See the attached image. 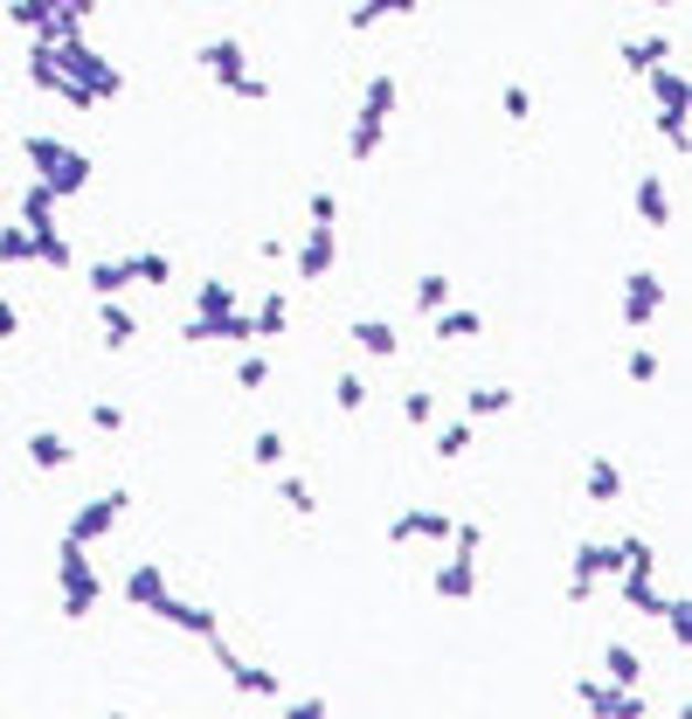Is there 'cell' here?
Returning a JSON list of instances; mask_svg holds the SVG:
<instances>
[{
	"label": "cell",
	"instance_id": "1",
	"mask_svg": "<svg viewBox=\"0 0 692 719\" xmlns=\"http://www.w3.org/2000/svg\"><path fill=\"white\" fill-rule=\"evenodd\" d=\"M29 84L49 90V97H63L70 111H97V105H111V97L125 90V69L105 56V49H91V42H63V49H42L29 42Z\"/></svg>",
	"mask_w": 692,
	"mask_h": 719
},
{
	"label": "cell",
	"instance_id": "2",
	"mask_svg": "<svg viewBox=\"0 0 692 719\" xmlns=\"http://www.w3.org/2000/svg\"><path fill=\"white\" fill-rule=\"evenodd\" d=\"M21 160L35 167V187H49L56 201H70V194H84L91 187V152L84 146H70V139H56V132H21Z\"/></svg>",
	"mask_w": 692,
	"mask_h": 719
},
{
	"label": "cell",
	"instance_id": "3",
	"mask_svg": "<svg viewBox=\"0 0 692 719\" xmlns=\"http://www.w3.org/2000/svg\"><path fill=\"white\" fill-rule=\"evenodd\" d=\"M395 105H402V76H395V69H374L368 90H361V111H353V125H347V160H353V167H368L374 152L388 146Z\"/></svg>",
	"mask_w": 692,
	"mask_h": 719
},
{
	"label": "cell",
	"instance_id": "4",
	"mask_svg": "<svg viewBox=\"0 0 692 719\" xmlns=\"http://www.w3.org/2000/svg\"><path fill=\"white\" fill-rule=\"evenodd\" d=\"M201 69H209V84H222L228 97H243V105H264V97H270V84L249 69V49L236 35H209V42H201Z\"/></svg>",
	"mask_w": 692,
	"mask_h": 719
},
{
	"label": "cell",
	"instance_id": "5",
	"mask_svg": "<svg viewBox=\"0 0 692 719\" xmlns=\"http://www.w3.org/2000/svg\"><path fill=\"white\" fill-rule=\"evenodd\" d=\"M56 588H63V615L70 623H84V615H97V602H105V575H97V560L84 547H56Z\"/></svg>",
	"mask_w": 692,
	"mask_h": 719
},
{
	"label": "cell",
	"instance_id": "6",
	"mask_svg": "<svg viewBox=\"0 0 692 719\" xmlns=\"http://www.w3.org/2000/svg\"><path fill=\"white\" fill-rule=\"evenodd\" d=\"M624 568H630L624 539H582V547L568 554V602H588L603 581H617Z\"/></svg>",
	"mask_w": 692,
	"mask_h": 719
},
{
	"label": "cell",
	"instance_id": "7",
	"mask_svg": "<svg viewBox=\"0 0 692 719\" xmlns=\"http://www.w3.org/2000/svg\"><path fill=\"white\" fill-rule=\"evenodd\" d=\"M125 512H132V492H125V484H111V492H97V498H84V505H76L70 512V526H63V539H70V547H97V539H111L118 533V519H125Z\"/></svg>",
	"mask_w": 692,
	"mask_h": 719
},
{
	"label": "cell",
	"instance_id": "8",
	"mask_svg": "<svg viewBox=\"0 0 692 719\" xmlns=\"http://www.w3.org/2000/svg\"><path fill=\"white\" fill-rule=\"evenodd\" d=\"M209 651H215V664H222V678L236 685L243 699H285V678H277L270 664H256V657H243L236 644H228V636H215Z\"/></svg>",
	"mask_w": 692,
	"mask_h": 719
},
{
	"label": "cell",
	"instance_id": "9",
	"mask_svg": "<svg viewBox=\"0 0 692 719\" xmlns=\"http://www.w3.org/2000/svg\"><path fill=\"white\" fill-rule=\"evenodd\" d=\"M152 615H160L167 630H181V636H201V644H215V636H222V609L181 595V588H167V595L152 602Z\"/></svg>",
	"mask_w": 692,
	"mask_h": 719
},
{
	"label": "cell",
	"instance_id": "10",
	"mask_svg": "<svg viewBox=\"0 0 692 719\" xmlns=\"http://www.w3.org/2000/svg\"><path fill=\"white\" fill-rule=\"evenodd\" d=\"M568 691L588 706V719H651L645 691H617V685H603V678H568Z\"/></svg>",
	"mask_w": 692,
	"mask_h": 719
},
{
	"label": "cell",
	"instance_id": "11",
	"mask_svg": "<svg viewBox=\"0 0 692 719\" xmlns=\"http://www.w3.org/2000/svg\"><path fill=\"white\" fill-rule=\"evenodd\" d=\"M664 298H672L664 270H630V277H624V332H645V325L664 312Z\"/></svg>",
	"mask_w": 692,
	"mask_h": 719
},
{
	"label": "cell",
	"instance_id": "12",
	"mask_svg": "<svg viewBox=\"0 0 692 719\" xmlns=\"http://www.w3.org/2000/svg\"><path fill=\"white\" fill-rule=\"evenodd\" d=\"M181 340H188V346H236V353H249V346H256L249 304H236V312H222V319H188Z\"/></svg>",
	"mask_w": 692,
	"mask_h": 719
},
{
	"label": "cell",
	"instance_id": "13",
	"mask_svg": "<svg viewBox=\"0 0 692 719\" xmlns=\"http://www.w3.org/2000/svg\"><path fill=\"white\" fill-rule=\"evenodd\" d=\"M450 533H457V512H444V505H402L388 519L395 547H408V539H450Z\"/></svg>",
	"mask_w": 692,
	"mask_h": 719
},
{
	"label": "cell",
	"instance_id": "14",
	"mask_svg": "<svg viewBox=\"0 0 692 719\" xmlns=\"http://www.w3.org/2000/svg\"><path fill=\"white\" fill-rule=\"evenodd\" d=\"M91 29V0H49V14H42V49H63V42H84Z\"/></svg>",
	"mask_w": 692,
	"mask_h": 719
},
{
	"label": "cell",
	"instance_id": "15",
	"mask_svg": "<svg viewBox=\"0 0 692 719\" xmlns=\"http://www.w3.org/2000/svg\"><path fill=\"white\" fill-rule=\"evenodd\" d=\"M332 264H340V228H305L298 249H291V270L298 277H332Z\"/></svg>",
	"mask_w": 692,
	"mask_h": 719
},
{
	"label": "cell",
	"instance_id": "16",
	"mask_svg": "<svg viewBox=\"0 0 692 719\" xmlns=\"http://www.w3.org/2000/svg\"><path fill=\"white\" fill-rule=\"evenodd\" d=\"M56 215H63V201L49 194V187H35V180H29V187L14 194V222L29 228V236H56V228H63Z\"/></svg>",
	"mask_w": 692,
	"mask_h": 719
},
{
	"label": "cell",
	"instance_id": "17",
	"mask_svg": "<svg viewBox=\"0 0 692 719\" xmlns=\"http://www.w3.org/2000/svg\"><path fill=\"white\" fill-rule=\"evenodd\" d=\"M429 588H437L444 602H471V595H478V554H450V560H437Z\"/></svg>",
	"mask_w": 692,
	"mask_h": 719
},
{
	"label": "cell",
	"instance_id": "18",
	"mask_svg": "<svg viewBox=\"0 0 692 719\" xmlns=\"http://www.w3.org/2000/svg\"><path fill=\"white\" fill-rule=\"evenodd\" d=\"M645 84H651V105H658V111H672V118H685V111H692V84H685V63H658V69L645 76Z\"/></svg>",
	"mask_w": 692,
	"mask_h": 719
},
{
	"label": "cell",
	"instance_id": "19",
	"mask_svg": "<svg viewBox=\"0 0 692 719\" xmlns=\"http://www.w3.org/2000/svg\"><path fill=\"white\" fill-rule=\"evenodd\" d=\"M249 332H256V340H285V332H291V291L285 285H270L264 298L249 304Z\"/></svg>",
	"mask_w": 692,
	"mask_h": 719
},
{
	"label": "cell",
	"instance_id": "20",
	"mask_svg": "<svg viewBox=\"0 0 692 719\" xmlns=\"http://www.w3.org/2000/svg\"><path fill=\"white\" fill-rule=\"evenodd\" d=\"M84 285H91L97 304H125V291H132V256H105V264H91Z\"/></svg>",
	"mask_w": 692,
	"mask_h": 719
},
{
	"label": "cell",
	"instance_id": "21",
	"mask_svg": "<svg viewBox=\"0 0 692 719\" xmlns=\"http://www.w3.org/2000/svg\"><path fill=\"white\" fill-rule=\"evenodd\" d=\"M167 568H160V560H139V568H125V609H146L152 615V602H160L167 595Z\"/></svg>",
	"mask_w": 692,
	"mask_h": 719
},
{
	"label": "cell",
	"instance_id": "22",
	"mask_svg": "<svg viewBox=\"0 0 692 719\" xmlns=\"http://www.w3.org/2000/svg\"><path fill=\"white\" fill-rule=\"evenodd\" d=\"M347 340L361 346L368 360H402V332H395L388 319H353V325H347Z\"/></svg>",
	"mask_w": 692,
	"mask_h": 719
},
{
	"label": "cell",
	"instance_id": "23",
	"mask_svg": "<svg viewBox=\"0 0 692 719\" xmlns=\"http://www.w3.org/2000/svg\"><path fill=\"white\" fill-rule=\"evenodd\" d=\"M596 678L617 685V691H637V685H645V657H637L624 636H617V644H603V672H596Z\"/></svg>",
	"mask_w": 692,
	"mask_h": 719
},
{
	"label": "cell",
	"instance_id": "24",
	"mask_svg": "<svg viewBox=\"0 0 692 719\" xmlns=\"http://www.w3.org/2000/svg\"><path fill=\"white\" fill-rule=\"evenodd\" d=\"M637 222L672 228V187H664V173H637Z\"/></svg>",
	"mask_w": 692,
	"mask_h": 719
},
{
	"label": "cell",
	"instance_id": "25",
	"mask_svg": "<svg viewBox=\"0 0 692 719\" xmlns=\"http://www.w3.org/2000/svg\"><path fill=\"white\" fill-rule=\"evenodd\" d=\"M21 450H29V464H35V471H70V464H76V443H70L63 429H35Z\"/></svg>",
	"mask_w": 692,
	"mask_h": 719
},
{
	"label": "cell",
	"instance_id": "26",
	"mask_svg": "<svg viewBox=\"0 0 692 719\" xmlns=\"http://www.w3.org/2000/svg\"><path fill=\"white\" fill-rule=\"evenodd\" d=\"M582 492H588V505H617L624 498V464H617V457H588Z\"/></svg>",
	"mask_w": 692,
	"mask_h": 719
},
{
	"label": "cell",
	"instance_id": "27",
	"mask_svg": "<svg viewBox=\"0 0 692 719\" xmlns=\"http://www.w3.org/2000/svg\"><path fill=\"white\" fill-rule=\"evenodd\" d=\"M624 69H637V76H651L658 63H672V35H624Z\"/></svg>",
	"mask_w": 692,
	"mask_h": 719
},
{
	"label": "cell",
	"instance_id": "28",
	"mask_svg": "<svg viewBox=\"0 0 692 719\" xmlns=\"http://www.w3.org/2000/svg\"><path fill=\"white\" fill-rule=\"evenodd\" d=\"M97 340H105V353H125L139 340V319H132V304H97Z\"/></svg>",
	"mask_w": 692,
	"mask_h": 719
},
{
	"label": "cell",
	"instance_id": "29",
	"mask_svg": "<svg viewBox=\"0 0 692 719\" xmlns=\"http://www.w3.org/2000/svg\"><path fill=\"white\" fill-rule=\"evenodd\" d=\"M471 443H478V429H471L465 416H450V422L429 429V457H437V464H457V457H465Z\"/></svg>",
	"mask_w": 692,
	"mask_h": 719
},
{
	"label": "cell",
	"instance_id": "30",
	"mask_svg": "<svg viewBox=\"0 0 692 719\" xmlns=\"http://www.w3.org/2000/svg\"><path fill=\"white\" fill-rule=\"evenodd\" d=\"M617 595H624V609H637V615H664V595H658V581H651L645 568L617 575Z\"/></svg>",
	"mask_w": 692,
	"mask_h": 719
},
{
	"label": "cell",
	"instance_id": "31",
	"mask_svg": "<svg viewBox=\"0 0 692 719\" xmlns=\"http://www.w3.org/2000/svg\"><path fill=\"white\" fill-rule=\"evenodd\" d=\"M222 312H236V285H228V277H201L188 319H222Z\"/></svg>",
	"mask_w": 692,
	"mask_h": 719
},
{
	"label": "cell",
	"instance_id": "32",
	"mask_svg": "<svg viewBox=\"0 0 692 719\" xmlns=\"http://www.w3.org/2000/svg\"><path fill=\"white\" fill-rule=\"evenodd\" d=\"M429 332H437L444 346H450V340H478V332H485V312H471V304H450V312L429 319Z\"/></svg>",
	"mask_w": 692,
	"mask_h": 719
},
{
	"label": "cell",
	"instance_id": "33",
	"mask_svg": "<svg viewBox=\"0 0 692 719\" xmlns=\"http://www.w3.org/2000/svg\"><path fill=\"white\" fill-rule=\"evenodd\" d=\"M408 14H416V0H368V8L347 14V29L368 35V29H381V21H408Z\"/></svg>",
	"mask_w": 692,
	"mask_h": 719
},
{
	"label": "cell",
	"instance_id": "34",
	"mask_svg": "<svg viewBox=\"0 0 692 719\" xmlns=\"http://www.w3.org/2000/svg\"><path fill=\"white\" fill-rule=\"evenodd\" d=\"M450 304H457V285H450L444 270H423V277H416V312L437 319V312H450Z\"/></svg>",
	"mask_w": 692,
	"mask_h": 719
},
{
	"label": "cell",
	"instance_id": "35",
	"mask_svg": "<svg viewBox=\"0 0 692 719\" xmlns=\"http://www.w3.org/2000/svg\"><path fill=\"white\" fill-rule=\"evenodd\" d=\"M402 422H408V429H437V422H444L437 388H408V395H402Z\"/></svg>",
	"mask_w": 692,
	"mask_h": 719
},
{
	"label": "cell",
	"instance_id": "36",
	"mask_svg": "<svg viewBox=\"0 0 692 719\" xmlns=\"http://www.w3.org/2000/svg\"><path fill=\"white\" fill-rule=\"evenodd\" d=\"M249 457L264 471H291V443H285V429H256L249 436Z\"/></svg>",
	"mask_w": 692,
	"mask_h": 719
},
{
	"label": "cell",
	"instance_id": "37",
	"mask_svg": "<svg viewBox=\"0 0 692 719\" xmlns=\"http://www.w3.org/2000/svg\"><path fill=\"white\" fill-rule=\"evenodd\" d=\"M277 498H285L298 519H312L319 512V492H312V477H298V471H277Z\"/></svg>",
	"mask_w": 692,
	"mask_h": 719
},
{
	"label": "cell",
	"instance_id": "38",
	"mask_svg": "<svg viewBox=\"0 0 692 719\" xmlns=\"http://www.w3.org/2000/svg\"><path fill=\"white\" fill-rule=\"evenodd\" d=\"M512 408V388H465V422L478 429L485 416H505Z\"/></svg>",
	"mask_w": 692,
	"mask_h": 719
},
{
	"label": "cell",
	"instance_id": "39",
	"mask_svg": "<svg viewBox=\"0 0 692 719\" xmlns=\"http://www.w3.org/2000/svg\"><path fill=\"white\" fill-rule=\"evenodd\" d=\"M664 630H672V644H679V657L692 651V595H664V615H658Z\"/></svg>",
	"mask_w": 692,
	"mask_h": 719
},
{
	"label": "cell",
	"instance_id": "40",
	"mask_svg": "<svg viewBox=\"0 0 692 719\" xmlns=\"http://www.w3.org/2000/svg\"><path fill=\"white\" fill-rule=\"evenodd\" d=\"M132 285H173V256L167 249H132Z\"/></svg>",
	"mask_w": 692,
	"mask_h": 719
},
{
	"label": "cell",
	"instance_id": "41",
	"mask_svg": "<svg viewBox=\"0 0 692 719\" xmlns=\"http://www.w3.org/2000/svg\"><path fill=\"white\" fill-rule=\"evenodd\" d=\"M368 395H374V380H368V374H340V380H332V408H347V416H361Z\"/></svg>",
	"mask_w": 692,
	"mask_h": 719
},
{
	"label": "cell",
	"instance_id": "42",
	"mask_svg": "<svg viewBox=\"0 0 692 719\" xmlns=\"http://www.w3.org/2000/svg\"><path fill=\"white\" fill-rule=\"evenodd\" d=\"M0 264H35V236L21 222H0Z\"/></svg>",
	"mask_w": 692,
	"mask_h": 719
},
{
	"label": "cell",
	"instance_id": "43",
	"mask_svg": "<svg viewBox=\"0 0 692 719\" xmlns=\"http://www.w3.org/2000/svg\"><path fill=\"white\" fill-rule=\"evenodd\" d=\"M624 374L637 380V388H651V380L664 374V360H658L651 346H624Z\"/></svg>",
	"mask_w": 692,
	"mask_h": 719
},
{
	"label": "cell",
	"instance_id": "44",
	"mask_svg": "<svg viewBox=\"0 0 692 719\" xmlns=\"http://www.w3.org/2000/svg\"><path fill=\"white\" fill-rule=\"evenodd\" d=\"M264 380H270V353H256V346H249V353H236V388H243V395H256Z\"/></svg>",
	"mask_w": 692,
	"mask_h": 719
},
{
	"label": "cell",
	"instance_id": "45",
	"mask_svg": "<svg viewBox=\"0 0 692 719\" xmlns=\"http://www.w3.org/2000/svg\"><path fill=\"white\" fill-rule=\"evenodd\" d=\"M35 264H42V270H70V264H76V249H70L63 228H56V236H35Z\"/></svg>",
	"mask_w": 692,
	"mask_h": 719
},
{
	"label": "cell",
	"instance_id": "46",
	"mask_svg": "<svg viewBox=\"0 0 692 719\" xmlns=\"http://www.w3.org/2000/svg\"><path fill=\"white\" fill-rule=\"evenodd\" d=\"M42 14H49V0H8V21L29 35H42Z\"/></svg>",
	"mask_w": 692,
	"mask_h": 719
},
{
	"label": "cell",
	"instance_id": "47",
	"mask_svg": "<svg viewBox=\"0 0 692 719\" xmlns=\"http://www.w3.org/2000/svg\"><path fill=\"white\" fill-rule=\"evenodd\" d=\"M499 111H505L512 125H520V118H533V90H526V84H505V90H499Z\"/></svg>",
	"mask_w": 692,
	"mask_h": 719
},
{
	"label": "cell",
	"instance_id": "48",
	"mask_svg": "<svg viewBox=\"0 0 692 719\" xmlns=\"http://www.w3.org/2000/svg\"><path fill=\"white\" fill-rule=\"evenodd\" d=\"M91 429L97 436H125V408L118 401H91Z\"/></svg>",
	"mask_w": 692,
	"mask_h": 719
},
{
	"label": "cell",
	"instance_id": "49",
	"mask_svg": "<svg viewBox=\"0 0 692 719\" xmlns=\"http://www.w3.org/2000/svg\"><path fill=\"white\" fill-rule=\"evenodd\" d=\"M285 719H332V706L319 691H298V699H285Z\"/></svg>",
	"mask_w": 692,
	"mask_h": 719
},
{
	"label": "cell",
	"instance_id": "50",
	"mask_svg": "<svg viewBox=\"0 0 692 719\" xmlns=\"http://www.w3.org/2000/svg\"><path fill=\"white\" fill-rule=\"evenodd\" d=\"M305 215H312V228H340V201H332V194L319 187L312 201H305Z\"/></svg>",
	"mask_w": 692,
	"mask_h": 719
},
{
	"label": "cell",
	"instance_id": "51",
	"mask_svg": "<svg viewBox=\"0 0 692 719\" xmlns=\"http://www.w3.org/2000/svg\"><path fill=\"white\" fill-rule=\"evenodd\" d=\"M658 139H664V146H679V160H685V146H692V125H685V118H672V111H658Z\"/></svg>",
	"mask_w": 692,
	"mask_h": 719
},
{
	"label": "cell",
	"instance_id": "52",
	"mask_svg": "<svg viewBox=\"0 0 692 719\" xmlns=\"http://www.w3.org/2000/svg\"><path fill=\"white\" fill-rule=\"evenodd\" d=\"M450 539H457V554H478V547H485V526H478V519H457Z\"/></svg>",
	"mask_w": 692,
	"mask_h": 719
},
{
	"label": "cell",
	"instance_id": "53",
	"mask_svg": "<svg viewBox=\"0 0 692 719\" xmlns=\"http://www.w3.org/2000/svg\"><path fill=\"white\" fill-rule=\"evenodd\" d=\"M14 332H21V304H14V298H0V346H8Z\"/></svg>",
	"mask_w": 692,
	"mask_h": 719
},
{
	"label": "cell",
	"instance_id": "54",
	"mask_svg": "<svg viewBox=\"0 0 692 719\" xmlns=\"http://www.w3.org/2000/svg\"><path fill=\"white\" fill-rule=\"evenodd\" d=\"M105 719H125V712H105Z\"/></svg>",
	"mask_w": 692,
	"mask_h": 719
}]
</instances>
